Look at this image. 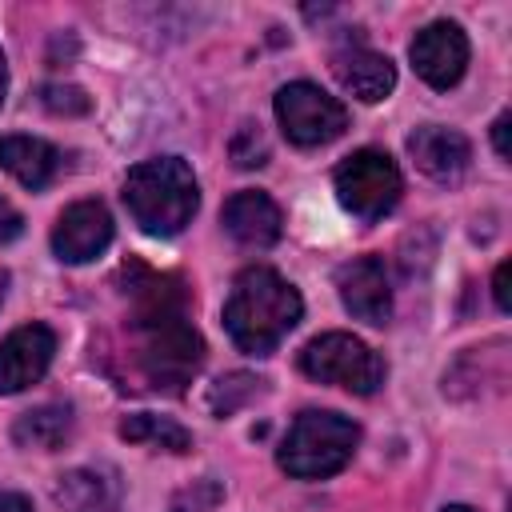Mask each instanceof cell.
<instances>
[{
    "mask_svg": "<svg viewBox=\"0 0 512 512\" xmlns=\"http://www.w3.org/2000/svg\"><path fill=\"white\" fill-rule=\"evenodd\" d=\"M124 276H128V296H132L136 364L152 388L180 392L204 364V340L188 320L184 288L140 264L124 268Z\"/></svg>",
    "mask_w": 512,
    "mask_h": 512,
    "instance_id": "obj_1",
    "label": "cell"
},
{
    "mask_svg": "<svg viewBox=\"0 0 512 512\" xmlns=\"http://www.w3.org/2000/svg\"><path fill=\"white\" fill-rule=\"evenodd\" d=\"M300 292L272 268L252 264L232 280L224 300V328L240 352L268 356L300 324Z\"/></svg>",
    "mask_w": 512,
    "mask_h": 512,
    "instance_id": "obj_2",
    "label": "cell"
},
{
    "mask_svg": "<svg viewBox=\"0 0 512 512\" xmlns=\"http://www.w3.org/2000/svg\"><path fill=\"white\" fill-rule=\"evenodd\" d=\"M200 204L196 176L180 156H156L128 172L124 208L148 236H176Z\"/></svg>",
    "mask_w": 512,
    "mask_h": 512,
    "instance_id": "obj_3",
    "label": "cell"
},
{
    "mask_svg": "<svg viewBox=\"0 0 512 512\" xmlns=\"http://www.w3.org/2000/svg\"><path fill=\"white\" fill-rule=\"evenodd\" d=\"M360 444V428L340 412H300L276 452L280 468L296 480H320L340 472Z\"/></svg>",
    "mask_w": 512,
    "mask_h": 512,
    "instance_id": "obj_4",
    "label": "cell"
},
{
    "mask_svg": "<svg viewBox=\"0 0 512 512\" xmlns=\"http://www.w3.org/2000/svg\"><path fill=\"white\" fill-rule=\"evenodd\" d=\"M300 372L320 380V384H336V388H348L356 396H372L380 384H384V364L380 356L356 340L352 332H324V336H312L300 356H296Z\"/></svg>",
    "mask_w": 512,
    "mask_h": 512,
    "instance_id": "obj_5",
    "label": "cell"
},
{
    "mask_svg": "<svg viewBox=\"0 0 512 512\" xmlns=\"http://www.w3.org/2000/svg\"><path fill=\"white\" fill-rule=\"evenodd\" d=\"M336 196L340 204L360 216V220H380L396 208L400 192H404V180H400V168L388 152L380 148H360L352 156L340 160L336 168Z\"/></svg>",
    "mask_w": 512,
    "mask_h": 512,
    "instance_id": "obj_6",
    "label": "cell"
},
{
    "mask_svg": "<svg viewBox=\"0 0 512 512\" xmlns=\"http://www.w3.org/2000/svg\"><path fill=\"white\" fill-rule=\"evenodd\" d=\"M276 120L292 144L316 148V144L336 140L348 128V108L336 96H328L320 84L296 80L276 92Z\"/></svg>",
    "mask_w": 512,
    "mask_h": 512,
    "instance_id": "obj_7",
    "label": "cell"
},
{
    "mask_svg": "<svg viewBox=\"0 0 512 512\" xmlns=\"http://www.w3.org/2000/svg\"><path fill=\"white\" fill-rule=\"evenodd\" d=\"M408 56H412V68H416V76L424 84L452 88L464 76V68H468V36L460 32V24L436 20V24L416 32Z\"/></svg>",
    "mask_w": 512,
    "mask_h": 512,
    "instance_id": "obj_8",
    "label": "cell"
},
{
    "mask_svg": "<svg viewBox=\"0 0 512 512\" xmlns=\"http://www.w3.org/2000/svg\"><path fill=\"white\" fill-rule=\"evenodd\" d=\"M56 356V332L48 324H20L0 340V396L36 384Z\"/></svg>",
    "mask_w": 512,
    "mask_h": 512,
    "instance_id": "obj_9",
    "label": "cell"
},
{
    "mask_svg": "<svg viewBox=\"0 0 512 512\" xmlns=\"http://www.w3.org/2000/svg\"><path fill=\"white\" fill-rule=\"evenodd\" d=\"M112 244V216L100 200H76L52 228V252L64 264H88Z\"/></svg>",
    "mask_w": 512,
    "mask_h": 512,
    "instance_id": "obj_10",
    "label": "cell"
},
{
    "mask_svg": "<svg viewBox=\"0 0 512 512\" xmlns=\"http://www.w3.org/2000/svg\"><path fill=\"white\" fill-rule=\"evenodd\" d=\"M336 288L344 308L364 324H384L392 316V284L380 256H356L336 268Z\"/></svg>",
    "mask_w": 512,
    "mask_h": 512,
    "instance_id": "obj_11",
    "label": "cell"
},
{
    "mask_svg": "<svg viewBox=\"0 0 512 512\" xmlns=\"http://www.w3.org/2000/svg\"><path fill=\"white\" fill-rule=\"evenodd\" d=\"M220 216H224L228 236L236 244H244V248H268V244L280 240V224H284L280 220V208H276L272 196H264L256 188H244V192L228 196V204H224Z\"/></svg>",
    "mask_w": 512,
    "mask_h": 512,
    "instance_id": "obj_12",
    "label": "cell"
},
{
    "mask_svg": "<svg viewBox=\"0 0 512 512\" xmlns=\"http://www.w3.org/2000/svg\"><path fill=\"white\" fill-rule=\"evenodd\" d=\"M408 152H412L416 168L432 180H456V176H464V168L472 160V144L456 128H440V124L416 128L408 136Z\"/></svg>",
    "mask_w": 512,
    "mask_h": 512,
    "instance_id": "obj_13",
    "label": "cell"
},
{
    "mask_svg": "<svg viewBox=\"0 0 512 512\" xmlns=\"http://www.w3.org/2000/svg\"><path fill=\"white\" fill-rule=\"evenodd\" d=\"M332 72H336L340 88L364 104H376L396 88V64L372 48H340L332 56Z\"/></svg>",
    "mask_w": 512,
    "mask_h": 512,
    "instance_id": "obj_14",
    "label": "cell"
},
{
    "mask_svg": "<svg viewBox=\"0 0 512 512\" xmlns=\"http://www.w3.org/2000/svg\"><path fill=\"white\" fill-rule=\"evenodd\" d=\"M0 164L24 184V188H48L56 168H60V152L40 140V136H0Z\"/></svg>",
    "mask_w": 512,
    "mask_h": 512,
    "instance_id": "obj_15",
    "label": "cell"
},
{
    "mask_svg": "<svg viewBox=\"0 0 512 512\" xmlns=\"http://www.w3.org/2000/svg\"><path fill=\"white\" fill-rule=\"evenodd\" d=\"M116 500H120L116 480L96 468H72L56 484V504L64 512H112Z\"/></svg>",
    "mask_w": 512,
    "mask_h": 512,
    "instance_id": "obj_16",
    "label": "cell"
},
{
    "mask_svg": "<svg viewBox=\"0 0 512 512\" xmlns=\"http://www.w3.org/2000/svg\"><path fill=\"white\" fill-rule=\"evenodd\" d=\"M68 432H72V408H68V404L32 408V412H24V416L16 420V428H12L16 444H24V448H44V452L60 448V444L68 440Z\"/></svg>",
    "mask_w": 512,
    "mask_h": 512,
    "instance_id": "obj_17",
    "label": "cell"
},
{
    "mask_svg": "<svg viewBox=\"0 0 512 512\" xmlns=\"http://www.w3.org/2000/svg\"><path fill=\"white\" fill-rule=\"evenodd\" d=\"M120 436L132 440V444H156L164 452H188L192 448V436L188 428H180L176 420L168 416H152V412H136L120 424Z\"/></svg>",
    "mask_w": 512,
    "mask_h": 512,
    "instance_id": "obj_18",
    "label": "cell"
},
{
    "mask_svg": "<svg viewBox=\"0 0 512 512\" xmlns=\"http://www.w3.org/2000/svg\"><path fill=\"white\" fill-rule=\"evenodd\" d=\"M256 392H260V380L236 372V376H228V380H220V384L212 388V408H216L220 416H228L240 400H248V396H256Z\"/></svg>",
    "mask_w": 512,
    "mask_h": 512,
    "instance_id": "obj_19",
    "label": "cell"
},
{
    "mask_svg": "<svg viewBox=\"0 0 512 512\" xmlns=\"http://www.w3.org/2000/svg\"><path fill=\"white\" fill-rule=\"evenodd\" d=\"M232 160H236V168H260V164L268 160V144H264V136H260L252 124H244V128L236 132V140H232Z\"/></svg>",
    "mask_w": 512,
    "mask_h": 512,
    "instance_id": "obj_20",
    "label": "cell"
},
{
    "mask_svg": "<svg viewBox=\"0 0 512 512\" xmlns=\"http://www.w3.org/2000/svg\"><path fill=\"white\" fill-rule=\"evenodd\" d=\"M40 100H44V108L68 112V116L88 112V96H84L80 88H72V84H44V88H40Z\"/></svg>",
    "mask_w": 512,
    "mask_h": 512,
    "instance_id": "obj_21",
    "label": "cell"
},
{
    "mask_svg": "<svg viewBox=\"0 0 512 512\" xmlns=\"http://www.w3.org/2000/svg\"><path fill=\"white\" fill-rule=\"evenodd\" d=\"M220 500V484L216 480H200L188 492H180L172 500V512H212V504Z\"/></svg>",
    "mask_w": 512,
    "mask_h": 512,
    "instance_id": "obj_22",
    "label": "cell"
},
{
    "mask_svg": "<svg viewBox=\"0 0 512 512\" xmlns=\"http://www.w3.org/2000/svg\"><path fill=\"white\" fill-rule=\"evenodd\" d=\"M20 228H24V220H20V212L0 196V244H8V240H16L20 236Z\"/></svg>",
    "mask_w": 512,
    "mask_h": 512,
    "instance_id": "obj_23",
    "label": "cell"
},
{
    "mask_svg": "<svg viewBox=\"0 0 512 512\" xmlns=\"http://www.w3.org/2000/svg\"><path fill=\"white\" fill-rule=\"evenodd\" d=\"M492 296H496V308H500V312H508V260H504V264H496Z\"/></svg>",
    "mask_w": 512,
    "mask_h": 512,
    "instance_id": "obj_24",
    "label": "cell"
},
{
    "mask_svg": "<svg viewBox=\"0 0 512 512\" xmlns=\"http://www.w3.org/2000/svg\"><path fill=\"white\" fill-rule=\"evenodd\" d=\"M492 144H496V152L508 160V112L496 116V124H492Z\"/></svg>",
    "mask_w": 512,
    "mask_h": 512,
    "instance_id": "obj_25",
    "label": "cell"
},
{
    "mask_svg": "<svg viewBox=\"0 0 512 512\" xmlns=\"http://www.w3.org/2000/svg\"><path fill=\"white\" fill-rule=\"evenodd\" d=\"M0 512H32V504L20 492H0Z\"/></svg>",
    "mask_w": 512,
    "mask_h": 512,
    "instance_id": "obj_26",
    "label": "cell"
},
{
    "mask_svg": "<svg viewBox=\"0 0 512 512\" xmlns=\"http://www.w3.org/2000/svg\"><path fill=\"white\" fill-rule=\"evenodd\" d=\"M4 92H8V64H4V52H0V104H4Z\"/></svg>",
    "mask_w": 512,
    "mask_h": 512,
    "instance_id": "obj_27",
    "label": "cell"
},
{
    "mask_svg": "<svg viewBox=\"0 0 512 512\" xmlns=\"http://www.w3.org/2000/svg\"><path fill=\"white\" fill-rule=\"evenodd\" d=\"M440 512H476V508H468V504H448V508H440Z\"/></svg>",
    "mask_w": 512,
    "mask_h": 512,
    "instance_id": "obj_28",
    "label": "cell"
},
{
    "mask_svg": "<svg viewBox=\"0 0 512 512\" xmlns=\"http://www.w3.org/2000/svg\"><path fill=\"white\" fill-rule=\"evenodd\" d=\"M4 284H8V276H4V272H0V300H4Z\"/></svg>",
    "mask_w": 512,
    "mask_h": 512,
    "instance_id": "obj_29",
    "label": "cell"
}]
</instances>
